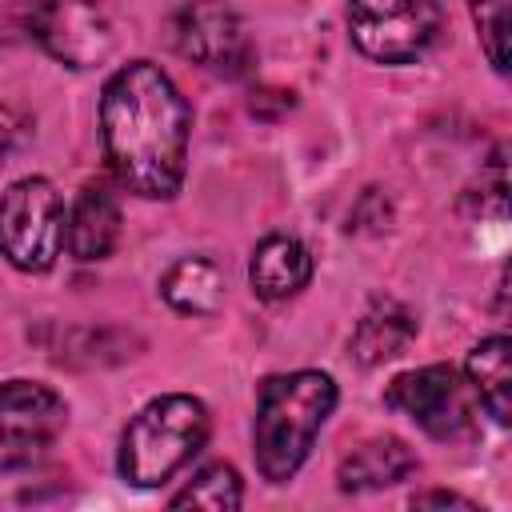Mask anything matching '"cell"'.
I'll return each instance as SVG.
<instances>
[{
  "label": "cell",
  "mask_w": 512,
  "mask_h": 512,
  "mask_svg": "<svg viewBox=\"0 0 512 512\" xmlns=\"http://www.w3.org/2000/svg\"><path fill=\"white\" fill-rule=\"evenodd\" d=\"M192 108L152 60L116 68L100 96L104 160L120 188L144 200H172L184 184Z\"/></svg>",
  "instance_id": "obj_1"
},
{
  "label": "cell",
  "mask_w": 512,
  "mask_h": 512,
  "mask_svg": "<svg viewBox=\"0 0 512 512\" xmlns=\"http://www.w3.org/2000/svg\"><path fill=\"white\" fill-rule=\"evenodd\" d=\"M332 408H336V380L328 372L300 368V372L268 376L260 384L256 420H252L256 472L268 484H288L304 468Z\"/></svg>",
  "instance_id": "obj_2"
},
{
  "label": "cell",
  "mask_w": 512,
  "mask_h": 512,
  "mask_svg": "<svg viewBox=\"0 0 512 512\" xmlns=\"http://www.w3.org/2000/svg\"><path fill=\"white\" fill-rule=\"evenodd\" d=\"M208 408L196 396L168 392L148 400L120 436L116 468L132 488H160L172 480L208 440Z\"/></svg>",
  "instance_id": "obj_3"
},
{
  "label": "cell",
  "mask_w": 512,
  "mask_h": 512,
  "mask_svg": "<svg viewBox=\"0 0 512 512\" xmlns=\"http://www.w3.org/2000/svg\"><path fill=\"white\" fill-rule=\"evenodd\" d=\"M64 196L44 176H24L0 196V252L20 272H48L64 248Z\"/></svg>",
  "instance_id": "obj_4"
},
{
  "label": "cell",
  "mask_w": 512,
  "mask_h": 512,
  "mask_svg": "<svg viewBox=\"0 0 512 512\" xmlns=\"http://www.w3.org/2000/svg\"><path fill=\"white\" fill-rule=\"evenodd\" d=\"M348 36L376 64H412L440 36L436 0H348Z\"/></svg>",
  "instance_id": "obj_5"
},
{
  "label": "cell",
  "mask_w": 512,
  "mask_h": 512,
  "mask_svg": "<svg viewBox=\"0 0 512 512\" xmlns=\"http://www.w3.org/2000/svg\"><path fill=\"white\" fill-rule=\"evenodd\" d=\"M384 404L408 420H416L432 440H468L476 432V404L468 380L448 364H428L404 372L388 384Z\"/></svg>",
  "instance_id": "obj_6"
},
{
  "label": "cell",
  "mask_w": 512,
  "mask_h": 512,
  "mask_svg": "<svg viewBox=\"0 0 512 512\" xmlns=\"http://www.w3.org/2000/svg\"><path fill=\"white\" fill-rule=\"evenodd\" d=\"M68 424V404L40 380H8L0 388V472L40 464Z\"/></svg>",
  "instance_id": "obj_7"
},
{
  "label": "cell",
  "mask_w": 512,
  "mask_h": 512,
  "mask_svg": "<svg viewBox=\"0 0 512 512\" xmlns=\"http://www.w3.org/2000/svg\"><path fill=\"white\" fill-rule=\"evenodd\" d=\"M172 44L184 60L216 76H244L252 64V40L244 20L220 0H192L172 20Z\"/></svg>",
  "instance_id": "obj_8"
},
{
  "label": "cell",
  "mask_w": 512,
  "mask_h": 512,
  "mask_svg": "<svg viewBox=\"0 0 512 512\" xmlns=\"http://www.w3.org/2000/svg\"><path fill=\"white\" fill-rule=\"evenodd\" d=\"M28 36L68 68L104 64L112 52V24L96 0H40L28 8Z\"/></svg>",
  "instance_id": "obj_9"
},
{
  "label": "cell",
  "mask_w": 512,
  "mask_h": 512,
  "mask_svg": "<svg viewBox=\"0 0 512 512\" xmlns=\"http://www.w3.org/2000/svg\"><path fill=\"white\" fill-rule=\"evenodd\" d=\"M420 460L400 436H368L352 452H344L336 468L340 492H380L408 476H416Z\"/></svg>",
  "instance_id": "obj_10"
},
{
  "label": "cell",
  "mask_w": 512,
  "mask_h": 512,
  "mask_svg": "<svg viewBox=\"0 0 512 512\" xmlns=\"http://www.w3.org/2000/svg\"><path fill=\"white\" fill-rule=\"evenodd\" d=\"M312 280V252L284 232L264 236L248 260V284L260 300H288Z\"/></svg>",
  "instance_id": "obj_11"
},
{
  "label": "cell",
  "mask_w": 512,
  "mask_h": 512,
  "mask_svg": "<svg viewBox=\"0 0 512 512\" xmlns=\"http://www.w3.org/2000/svg\"><path fill=\"white\" fill-rule=\"evenodd\" d=\"M68 252L84 264L104 260L120 240V204L104 184H84L64 228Z\"/></svg>",
  "instance_id": "obj_12"
},
{
  "label": "cell",
  "mask_w": 512,
  "mask_h": 512,
  "mask_svg": "<svg viewBox=\"0 0 512 512\" xmlns=\"http://www.w3.org/2000/svg\"><path fill=\"white\" fill-rule=\"evenodd\" d=\"M416 336V316L392 300V296H376L368 304V312L360 316L356 332H352V356L360 364H384L392 356H400Z\"/></svg>",
  "instance_id": "obj_13"
},
{
  "label": "cell",
  "mask_w": 512,
  "mask_h": 512,
  "mask_svg": "<svg viewBox=\"0 0 512 512\" xmlns=\"http://www.w3.org/2000/svg\"><path fill=\"white\" fill-rule=\"evenodd\" d=\"M228 276L212 256H184L160 276V296L184 316H212L224 304Z\"/></svg>",
  "instance_id": "obj_14"
},
{
  "label": "cell",
  "mask_w": 512,
  "mask_h": 512,
  "mask_svg": "<svg viewBox=\"0 0 512 512\" xmlns=\"http://www.w3.org/2000/svg\"><path fill=\"white\" fill-rule=\"evenodd\" d=\"M464 372H468V388L480 396L488 416L504 428L512 420V404H508V396H512V344H508V336L480 340L468 352Z\"/></svg>",
  "instance_id": "obj_15"
},
{
  "label": "cell",
  "mask_w": 512,
  "mask_h": 512,
  "mask_svg": "<svg viewBox=\"0 0 512 512\" xmlns=\"http://www.w3.org/2000/svg\"><path fill=\"white\" fill-rule=\"evenodd\" d=\"M172 508H208V512H232L244 504V484L232 464H208L200 468L172 500Z\"/></svg>",
  "instance_id": "obj_16"
},
{
  "label": "cell",
  "mask_w": 512,
  "mask_h": 512,
  "mask_svg": "<svg viewBox=\"0 0 512 512\" xmlns=\"http://www.w3.org/2000/svg\"><path fill=\"white\" fill-rule=\"evenodd\" d=\"M480 48L496 72H508V0H468Z\"/></svg>",
  "instance_id": "obj_17"
},
{
  "label": "cell",
  "mask_w": 512,
  "mask_h": 512,
  "mask_svg": "<svg viewBox=\"0 0 512 512\" xmlns=\"http://www.w3.org/2000/svg\"><path fill=\"white\" fill-rule=\"evenodd\" d=\"M408 504H412V508H464V512H484V508H476L468 496H456V492H420V496H412Z\"/></svg>",
  "instance_id": "obj_18"
}]
</instances>
